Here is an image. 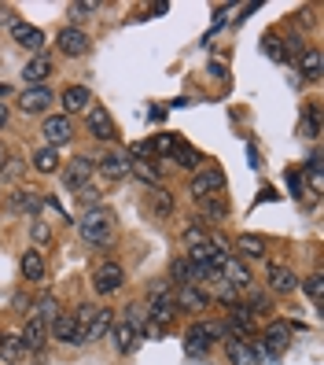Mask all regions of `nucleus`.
I'll use <instances>...</instances> for the list:
<instances>
[{"label":"nucleus","instance_id":"4468645a","mask_svg":"<svg viewBox=\"0 0 324 365\" xmlns=\"http://www.w3.org/2000/svg\"><path fill=\"white\" fill-rule=\"evenodd\" d=\"M111 329H115V310H111V307H96L93 321L85 325V343H96V339H103Z\"/></svg>","mask_w":324,"mask_h":365},{"label":"nucleus","instance_id":"ddd939ff","mask_svg":"<svg viewBox=\"0 0 324 365\" xmlns=\"http://www.w3.org/2000/svg\"><path fill=\"white\" fill-rule=\"evenodd\" d=\"M41 207H45V200H41L33 188H15L11 196H8V210L11 214H30V218H37Z\"/></svg>","mask_w":324,"mask_h":365},{"label":"nucleus","instance_id":"0eeeda50","mask_svg":"<svg viewBox=\"0 0 324 365\" xmlns=\"http://www.w3.org/2000/svg\"><path fill=\"white\" fill-rule=\"evenodd\" d=\"M52 100H56V93L48 89V85H30V89L19 96V111L23 115H45Z\"/></svg>","mask_w":324,"mask_h":365},{"label":"nucleus","instance_id":"f8f14e48","mask_svg":"<svg viewBox=\"0 0 324 365\" xmlns=\"http://www.w3.org/2000/svg\"><path fill=\"white\" fill-rule=\"evenodd\" d=\"M174 307L177 310H192V314H203V310H210V295L199 292L196 284H181L177 295H174Z\"/></svg>","mask_w":324,"mask_h":365},{"label":"nucleus","instance_id":"a18cd8bd","mask_svg":"<svg viewBox=\"0 0 324 365\" xmlns=\"http://www.w3.org/2000/svg\"><path fill=\"white\" fill-rule=\"evenodd\" d=\"M0 96H4V85H0Z\"/></svg>","mask_w":324,"mask_h":365},{"label":"nucleus","instance_id":"4be33fe9","mask_svg":"<svg viewBox=\"0 0 324 365\" xmlns=\"http://www.w3.org/2000/svg\"><path fill=\"white\" fill-rule=\"evenodd\" d=\"M19 273H23V281H45V273H48V266H45V255H41V251H26L23 255V259H19Z\"/></svg>","mask_w":324,"mask_h":365},{"label":"nucleus","instance_id":"5701e85b","mask_svg":"<svg viewBox=\"0 0 324 365\" xmlns=\"http://www.w3.org/2000/svg\"><path fill=\"white\" fill-rule=\"evenodd\" d=\"M11 41H15V45H23V48H30V52H41L45 34H41L37 26H30V23H15L11 26Z\"/></svg>","mask_w":324,"mask_h":365},{"label":"nucleus","instance_id":"393cba45","mask_svg":"<svg viewBox=\"0 0 324 365\" xmlns=\"http://www.w3.org/2000/svg\"><path fill=\"white\" fill-rule=\"evenodd\" d=\"M177 144H181V140H177L174 133H155V137L147 140V155H151V159H174Z\"/></svg>","mask_w":324,"mask_h":365},{"label":"nucleus","instance_id":"7c9ffc66","mask_svg":"<svg viewBox=\"0 0 324 365\" xmlns=\"http://www.w3.org/2000/svg\"><path fill=\"white\" fill-rule=\"evenodd\" d=\"M181 240H184V247H199V244H210V225L199 218V222H192L184 232H181Z\"/></svg>","mask_w":324,"mask_h":365},{"label":"nucleus","instance_id":"f257e3e1","mask_svg":"<svg viewBox=\"0 0 324 365\" xmlns=\"http://www.w3.org/2000/svg\"><path fill=\"white\" fill-rule=\"evenodd\" d=\"M78 232H81L85 244L107 247V244L115 240V214L107 210V207H89V210L81 214V222H78Z\"/></svg>","mask_w":324,"mask_h":365},{"label":"nucleus","instance_id":"dca6fc26","mask_svg":"<svg viewBox=\"0 0 324 365\" xmlns=\"http://www.w3.org/2000/svg\"><path fill=\"white\" fill-rule=\"evenodd\" d=\"M147 207H151V214H155L159 222H166L169 214H174V192L162 188V185H151L147 188Z\"/></svg>","mask_w":324,"mask_h":365},{"label":"nucleus","instance_id":"6ab92c4d","mask_svg":"<svg viewBox=\"0 0 324 365\" xmlns=\"http://www.w3.org/2000/svg\"><path fill=\"white\" fill-rule=\"evenodd\" d=\"M266 281H269V292H276V295H291L298 288V277L288 266H269L266 269Z\"/></svg>","mask_w":324,"mask_h":365},{"label":"nucleus","instance_id":"f704fd0d","mask_svg":"<svg viewBox=\"0 0 324 365\" xmlns=\"http://www.w3.org/2000/svg\"><path fill=\"white\" fill-rule=\"evenodd\" d=\"M30 240H33V251H45V247H52V229H48V222L33 218V222H30Z\"/></svg>","mask_w":324,"mask_h":365},{"label":"nucleus","instance_id":"473e14b6","mask_svg":"<svg viewBox=\"0 0 324 365\" xmlns=\"http://www.w3.org/2000/svg\"><path fill=\"white\" fill-rule=\"evenodd\" d=\"M129 174L140 178L147 188H151V185H159V166H155V159H137L133 166H129Z\"/></svg>","mask_w":324,"mask_h":365},{"label":"nucleus","instance_id":"a211bd4d","mask_svg":"<svg viewBox=\"0 0 324 365\" xmlns=\"http://www.w3.org/2000/svg\"><path fill=\"white\" fill-rule=\"evenodd\" d=\"M107 336H111V343H115V351H118V354L137 351V343H140V332L129 325V321H115V329L107 332Z\"/></svg>","mask_w":324,"mask_h":365},{"label":"nucleus","instance_id":"cd10ccee","mask_svg":"<svg viewBox=\"0 0 324 365\" xmlns=\"http://www.w3.org/2000/svg\"><path fill=\"white\" fill-rule=\"evenodd\" d=\"M33 170H37V174H56V170H59V148H37V152H33Z\"/></svg>","mask_w":324,"mask_h":365},{"label":"nucleus","instance_id":"6e6552de","mask_svg":"<svg viewBox=\"0 0 324 365\" xmlns=\"http://www.w3.org/2000/svg\"><path fill=\"white\" fill-rule=\"evenodd\" d=\"M89 34H85L81 26H63L59 30V37H56V48L63 52V56H85L89 52Z\"/></svg>","mask_w":324,"mask_h":365},{"label":"nucleus","instance_id":"ea45409f","mask_svg":"<svg viewBox=\"0 0 324 365\" xmlns=\"http://www.w3.org/2000/svg\"><path fill=\"white\" fill-rule=\"evenodd\" d=\"M96 8L100 4H93V0H74V4H70V19H89V15H96Z\"/></svg>","mask_w":324,"mask_h":365},{"label":"nucleus","instance_id":"a878e982","mask_svg":"<svg viewBox=\"0 0 324 365\" xmlns=\"http://www.w3.org/2000/svg\"><path fill=\"white\" fill-rule=\"evenodd\" d=\"M48 74H52V59L48 56H33L26 67H23V81L26 85H45Z\"/></svg>","mask_w":324,"mask_h":365},{"label":"nucleus","instance_id":"a19ab883","mask_svg":"<svg viewBox=\"0 0 324 365\" xmlns=\"http://www.w3.org/2000/svg\"><path fill=\"white\" fill-rule=\"evenodd\" d=\"M273 307H269V299L266 295H251V303H247V314L254 317V314H269Z\"/></svg>","mask_w":324,"mask_h":365},{"label":"nucleus","instance_id":"4c0bfd02","mask_svg":"<svg viewBox=\"0 0 324 365\" xmlns=\"http://www.w3.org/2000/svg\"><path fill=\"white\" fill-rule=\"evenodd\" d=\"M174 284L181 288V284H192V262L188 259H177L174 262Z\"/></svg>","mask_w":324,"mask_h":365},{"label":"nucleus","instance_id":"c03bdc74","mask_svg":"<svg viewBox=\"0 0 324 365\" xmlns=\"http://www.w3.org/2000/svg\"><path fill=\"white\" fill-rule=\"evenodd\" d=\"M8 118H11V111H8L4 103H0V130H4V125H8Z\"/></svg>","mask_w":324,"mask_h":365},{"label":"nucleus","instance_id":"b1692460","mask_svg":"<svg viewBox=\"0 0 324 365\" xmlns=\"http://www.w3.org/2000/svg\"><path fill=\"white\" fill-rule=\"evenodd\" d=\"M225 358L232 365H258V354L247 339H225Z\"/></svg>","mask_w":324,"mask_h":365},{"label":"nucleus","instance_id":"bb28decb","mask_svg":"<svg viewBox=\"0 0 324 365\" xmlns=\"http://www.w3.org/2000/svg\"><path fill=\"white\" fill-rule=\"evenodd\" d=\"M236 247H240V255H247V259H266V236H258V232H240V240H236Z\"/></svg>","mask_w":324,"mask_h":365},{"label":"nucleus","instance_id":"37998d69","mask_svg":"<svg viewBox=\"0 0 324 365\" xmlns=\"http://www.w3.org/2000/svg\"><path fill=\"white\" fill-rule=\"evenodd\" d=\"M8 163H11V155H8V148L0 144V174H4V170H8Z\"/></svg>","mask_w":324,"mask_h":365},{"label":"nucleus","instance_id":"72a5a7b5","mask_svg":"<svg viewBox=\"0 0 324 365\" xmlns=\"http://www.w3.org/2000/svg\"><path fill=\"white\" fill-rule=\"evenodd\" d=\"M302 133H306V137H317L320 133V103L317 100H310L306 111H302Z\"/></svg>","mask_w":324,"mask_h":365},{"label":"nucleus","instance_id":"f3484780","mask_svg":"<svg viewBox=\"0 0 324 365\" xmlns=\"http://www.w3.org/2000/svg\"><path fill=\"white\" fill-rule=\"evenodd\" d=\"M19 339H23V351H41V347H45V343H48V321H41L37 314L26 321V329H23V336H19Z\"/></svg>","mask_w":324,"mask_h":365},{"label":"nucleus","instance_id":"58836bf2","mask_svg":"<svg viewBox=\"0 0 324 365\" xmlns=\"http://www.w3.org/2000/svg\"><path fill=\"white\" fill-rule=\"evenodd\" d=\"M306 178H310V188H313V192L324 188V181H320V155H313V159L306 163Z\"/></svg>","mask_w":324,"mask_h":365},{"label":"nucleus","instance_id":"9b49d317","mask_svg":"<svg viewBox=\"0 0 324 365\" xmlns=\"http://www.w3.org/2000/svg\"><path fill=\"white\" fill-rule=\"evenodd\" d=\"M41 133H45L48 148H59V144H70L74 125H70V118H67V115H48V118H45V125H41Z\"/></svg>","mask_w":324,"mask_h":365},{"label":"nucleus","instance_id":"f03ea898","mask_svg":"<svg viewBox=\"0 0 324 365\" xmlns=\"http://www.w3.org/2000/svg\"><path fill=\"white\" fill-rule=\"evenodd\" d=\"M291 336H295V329L288 325V321H273V325L266 329V336L258 339V347H254L258 361H276L280 354L291 347Z\"/></svg>","mask_w":324,"mask_h":365},{"label":"nucleus","instance_id":"c756f323","mask_svg":"<svg viewBox=\"0 0 324 365\" xmlns=\"http://www.w3.org/2000/svg\"><path fill=\"white\" fill-rule=\"evenodd\" d=\"M298 74L306 78V81H317L320 78V52L317 48H306L298 56Z\"/></svg>","mask_w":324,"mask_h":365},{"label":"nucleus","instance_id":"49530a36","mask_svg":"<svg viewBox=\"0 0 324 365\" xmlns=\"http://www.w3.org/2000/svg\"><path fill=\"white\" fill-rule=\"evenodd\" d=\"M0 339H4V332H0Z\"/></svg>","mask_w":324,"mask_h":365},{"label":"nucleus","instance_id":"39448f33","mask_svg":"<svg viewBox=\"0 0 324 365\" xmlns=\"http://www.w3.org/2000/svg\"><path fill=\"white\" fill-rule=\"evenodd\" d=\"M221 188H225V174H221L218 166H214V170H196V174H192V185H188L192 200H199V196H221Z\"/></svg>","mask_w":324,"mask_h":365},{"label":"nucleus","instance_id":"aec40b11","mask_svg":"<svg viewBox=\"0 0 324 365\" xmlns=\"http://www.w3.org/2000/svg\"><path fill=\"white\" fill-rule=\"evenodd\" d=\"M210 336H207V329H203V321H199V325H192L188 332H184V354L188 358H207L210 354Z\"/></svg>","mask_w":324,"mask_h":365},{"label":"nucleus","instance_id":"20e7f679","mask_svg":"<svg viewBox=\"0 0 324 365\" xmlns=\"http://www.w3.org/2000/svg\"><path fill=\"white\" fill-rule=\"evenodd\" d=\"M122 284H125V269L118 262L96 266V273H93V292L96 295H115V292H122Z\"/></svg>","mask_w":324,"mask_h":365},{"label":"nucleus","instance_id":"7ed1b4c3","mask_svg":"<svg viewBox=\"0 0 324 365\" xmlns=\"http://www.w3.org/2000/svg\"><path fill=\"white\" fill-rule=\"evenodd\" d=\"M93 159H85V155H78V159H70L67 163V170H63V188H67V192H74V196H78V192H85V188H89L93 185Z\"/></svg>","mask_w":324,"mask_h":365},{"label":"nucleus","instance_id":"9d476101","mask_svg":"<svg viewBox=\"0 0 324 365\" xmlns=\"http://www.w3.org/2000/svg\"><path fill=\"white\" fill-rule=\"evenodd\" d=\"M85 122H89V133H93L96 140H115V137H118L115 118L107 115V107H100V103H93L89 111H85Z\"/></svg>","mask_w":324,"mask_h":365},{"label":"nucleus","instance_id":"423d86ee","mask_svg":"<svg viewBox=\"0 0 324 365\" xmlns=\"http://www.w3.org/2000/svg\"><path fill=\"white\" fill-rule=\"evenodd\" d=\"M218 277L229 284V288H236V292H244V288H251V269L236 259V255H225V259L218 262Z\"/></svg>","mask_w":324,"mask_h":365},{"label":"nucleus","instance_id":"2eb2a0df","mask_svg":"<svg viewBox=\"0 0 324 365\" xmlns=\"http://www.w3.org/2000/svg\"><path fill=\"white\" fill-rule=\"evenodd\" d=\"M129 166H133V159H129L125 152H111V155L100 159V174L107 181H125L129 178Z\"/></svg>","mask_w":324,"mask_h":365},{"label":"nucleus","instance_id":"e433bc0d","mask_svg":"<svg viewBox=\"0 0 324 365\" xmlns=\"http://www.w3.org/2000/svg\"><path fill=\"white\" fill-rule=\"evenodd\" d=\"M174 159H177V166H184V170H196V166H199V155L192 152V148H188L184 140L177 144V152H174Z\"/></svg>","mask_w":324,"mask_h":365},{"label":"nucleus","instance_id":"412c9836","mask_svg":"<svg viewBox=\"0 0 324 365\" xmlns=\"http://www.w3.org/2000/svg\"><path fill=\"white\" fill-rule=\"evenodd\" d=\"M89 107H93V93L85 89V85H70V89H63V111H67V118L78 115V111H89Z\"/></svg>","mask_w":324,"mask_h":365},{"label":"nucleus","instance_id":"79ce46f5","mask_svg":"<svg viewBox=\"0 0 324 365\" xmlns=\"http://www.w3.org/2000/svg\"><path fill=\"white\" fill-rule=\"evenodd\" d=\"M266 56H269V59H284V48H280L276 37H266Z\"/></svg>","mask_w":324,"mask_h":365},{"label":"nucleus","instance_id":"c85d7f7f","mask_svg":"<svg viewBox=\"0 0 324 365\" xmlns=\"http://www.w3.org/2000/svg\"><path fill=\"white\" fill-rule=\"evenodd\" d=\"M196 207H199V214H207V218H214V222H221L225 214H229L225 196H199V200H196Z\"/></svg>","mask_w":324,"mask_h":365},{"label":"nucleus","instance_id":"2f4dec72","mask_svg":"<svg viewBox=\"0 0 324 365\" xmlns=\"http://www.w3.org/2000/svg\"><path fill=\"white\" fill-rule=\"evenodd\" d=\"M23 354L26 351H23V339H19V336H4V339H0V365H15Z\"/></svg>","mask_w":324,"mask_h":365},{"label":"nucleus","instance_id":"1a4fd4ad","mask_svg":"<svg viewBox=\"0 0 324 365\" xmlns=\"http://www.w3.org/2000/svg\"><path fill=\"white\" fill-rule=\"evenodd\" d=\"M48 332H52V339L70 343V347H81V343H85V332H81V325L74 321V314H56Z\"/></svg>","mask_w":324,"mask_h":365},{"label":"nucleus","instance_id":"c9c22d12","mask_svg":"<svg viewBox=\"0 0 324 365\" xmlns=\"http://www.w3.org/2000/svg\"><path fill=\"white\" fill-rule=\"evenodd\" d=\"M302 288H306V295L313 299V303H317V307L324 303V277H320V273H313V277H306V281H302Z\"/></svg>","mask_w":324,"mask_h":365}]
</instances>
